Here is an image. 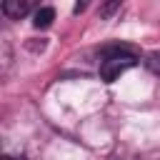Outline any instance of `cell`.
Segmentation results:
<instances>
[{
	"instance_id": "6da1fadb",
	"label": "cell",
	"mask_w": 160,
	"mask_h": 160,
	"mask_svg": "<svg viewBox=\"0 0 160 160\" xmlns=\"http://www.w3.org/2000/svg\"><path fill=\"white\" fill-rule=\"evenodd\" d=\"M138 58L135 50L128 45H110L102 50V62H100V78L105 82H115L125 70L135 68Z\"/></svg>"
},
{
	"instance_id": "7a4b0ae2",
	"label": "cell",
	"mask_w": 160,
	"mask_h": 160,
	"mask_svg": "<svg viewBox=\"0 0 160 160\" xmlns=\"http://www.w3.org/2000/svg\"><path fill=\"white\" fill-rule=\"evenodd\" d=\"M38 2H40V0H5V2H2V12H5L10 20H20V18H25L28 12H32Z\"/></svg>"
},
{
	"instance_id": "3957f363",
	"label": "cell",
	"mask_w": 160,
	"mask_h": 160,
	"mask_svg": "<svg viewBox=\"0 0 160 160\" xmlns=\"http://www.w3.org/2000/svg\"><path fill=\"white\" fill-rule=\"evenodd\" d=\"M52 20H55V10H52V8H40V10L35 12V18H32V25L42 30V28H50Z\"/></svg>"
},
{
	"instance_id": "277c9868",
	"label": "cell",
	"mask_w": 160,
	"mask_h": 160,
	"mask_svg": "<svg viewBox=\"0 0 160 160\" xmlns=\"http://www.w3.org/2000/svg\"><path fill=\"white\" fill-rule=\"evenodd\" d=\"M120 5H122V0H102V5H100V18L110 20V18L120 10Z\"/></svg>"
},
{
	"instance_id": "5b68a950",
	"label": "cell",
	"mask_w": 160,
	"mask_h": 160,
	"mask_svg": "<svg viewBox=\"0 0 160 160\" xmlns=\"http://www.w3.org/2000/svg\"><path fill=\"white\" fill-rule=\"evenodd\" d=\"M148 68H150L155 75H160V50H155V52L148 55Z\"/></svg>"
},
{
	"instance_id": "8992f818",
	"label": "cell",
	"mask_w": 160,
	"mask_h": 160,
	"mask_svg": "<svg viewBox=\"0 0 160 160\" xmlns=\"http://www.w3.org/2000/svg\"><path fill=\"white\" fill-rule=\"evenodd\" d=\"M2 160H10V158H8V155H2Z\"/></svg>"
},
{
	"instance_id": "52a82bcc",
	"label": "cell",
	"mask_w": 160,
	"mask_h": 160,
	"mask_svg": "<svg viewBox=\"0 0 160 160\" xmlns=\"http://www.w3.org/2000/svg\"><path fill=\"white\" fill-rule=\"evenodd\" d=\"M20 160H25V158H20Z\"/></svg>"
}]
</instances>
